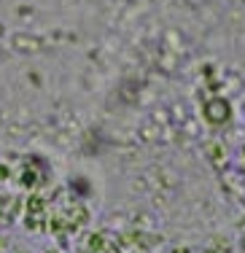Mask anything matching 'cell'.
<instances>
[{"instance_id": "cell-1", "label": "cell", "mask_w": 245, "mask_h": 253, "mask_svg": "<svg viewBox=\"0 0 245 253\" xmlns=\"http://www.w3.org/2000/svg\"><path fill=\"white\" fill-rule=\"evenodd\" d=\"M243 156H245V151H243Z\"/></svg>"}]
</instances>
